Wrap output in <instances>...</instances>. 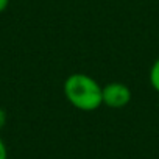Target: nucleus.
I'll return each mask as SVG.
<instances>
[{
  "label": "nucleus",
  "mask_w": 159,
  "mask_h": 159,
  "mask_svg": "<svg viewBox=\"0 0 159 159\" xmlns=\"http://www.w3.org/2000/svg\"><path fill=\"white\" fill-rule=\"evenodd\" d=\"M5 125H7V112H5V109L0 108V129H2Z\"/></svg>",
  "instance_id": "obj_5"
},
{
  "label": "nucleus",
  "mask_w": 159,
  "mask_h": 159,
  "mask_svg": "<svg viewBox=\"0 0 159 159\" xmlns=\"http://www.w3.org/2000/svg\"><path fill=\"white\" fill-rule=\"evenodd\" d=\"M102 89L103 86L98 84L95 78L81 72L69 75L62 86L66 100L73 108L84 112L97 111L103 105Z\"/></svg>",
  "instance_id": "obj_1"
},
{
  "label": "nucleus",
  "mask_w": 159,
  "mask_h": 159,
  "mask_svg": "<svg viewBox=\"0 0 159 159\" xmlns=\"http://www.w3.org/2000/svg\"><path fill=\"white\" fill-rule=\"evenodd\" d=\"M0 159H8V150H7V145L2 140V137H0Z\"/></svg>",
  "instance_id": "obj_4"
},
{
  "label": "nucleus",
  "mask_w": 159,
  "mask_h": 159,
  "mask_svg": "<svg viewBox=\"0 0 159 159\" xmlns=\"http://www.w3.org/2000/svg\"><path fill=\"white\" fill-rule=\"evenodd\" d=\"M10 5V0H0V13H3Z\"/></svg>",
  "instance_id": "obj_6"
},
{
  "label": "nucleus",
  "mask_w": 159,
  "mask_h": 159,
  "mask_svg": "<svg viewBox=\"0 0 159 159\" xmlns=\"http://www.w3.org/2000/svg\"><path fill=\"white\" fill-rule=\"evenodd\" d=\"M150 84H151V88L156 91V92H159V58L157 59H154V62H153V66H151V69H150Z\"/></svg>",
  "instance_id": "obj_3"
},
{
  "label": "nucleus",
  "mask_w": 159,
  "mask_h": 159,
  "mask_svg": "<svg viewBox=\"0 0 159 159\" xmlns=\"http://www.w3.org/2000/svg\"><path fill=\"white\" fill-rule=\"evenodd\" d=\"M103 105L111 109H122L131 102V89L120 81H112L103 86L102 89Z\"/></svg>",
  "instance_id": "obj_2"
}]
</instances>
